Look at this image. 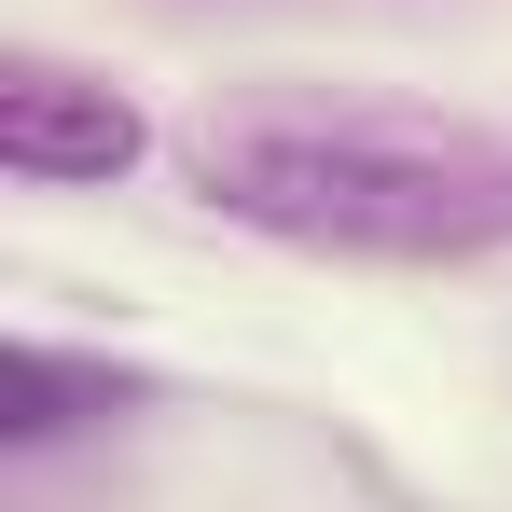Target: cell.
Wrapping results in <instances>:
<instances>
[{
	"label": "cell",
	"instance_id": "6da1fadb",
	"mask_svg": "<svg viewBox=\"0 0 512 512\" xmlns=\"http://www.w3.org/2000/svg\"><path fill=\"white\" fill-rule=\"evenodd\" d=\"M208 222L319 263H499L512 250V125L416 97H208L180 125Z\"/></svg>",
	"mask_w": 512,
	"mask_h": 512
},
{
	"label": "cell",
	"instance_id": "7a4b0ae2",
	"mask_svg": "<svg viewBox=\"0 0 512 512\" xmlns=\"http://www.w3.org/2000/svg\"><path fill=\"white\" fill-rule=\"evenodd\" d=\"M153 153V111L84 70V56H56V42H14L0 56V167L42 180V194H84V180H125Z\"/></svg>",
	"mask_w": 512,
	"mask_h": 512
},
{
	"label": "cell",
	"instance_id": "3957f363",
	"mask_svg": "<svg viewBox=\"0 0 512 512\" xmlns=\"http://www.w3.org/2000/svg\"><path fill=\"white\" fill-rule=\"evenodd\" d=\"M125 402V374H84V360H56V346H14L0 360V443H70L84 416Z\"/></svg>",
	"mask_w": 512,
	"mask_h": 512
}]
</instances>
